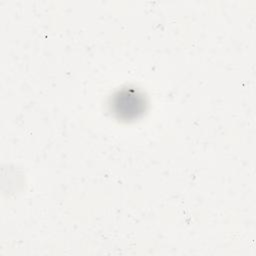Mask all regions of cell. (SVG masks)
<instances>
[{
  "label": "cell",
  "mask_w": 256,
  "mask_h": 256,
  "mask_svg": "<svg viewBox=\"0 0 256 256\" xmlns=\"http://www.w3.org/2000/svg\"><path fill=\"white\" fill-rule=\"evenodd\" d=\"M137 96L133 93H128V94H124V95H121L119 98H118V101L116 104H119V107L121 108L122 112L121 113H132L133 115L136 114L141 110L142 108V104L141 102H138V103H133L135 101H137Z\"/></svg>",
  "instance_id": "6da1fadb"
}]
</instances>
